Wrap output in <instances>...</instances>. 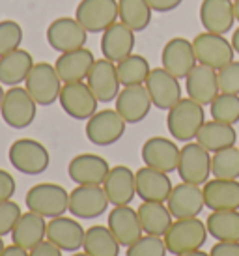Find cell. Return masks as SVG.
Listing matches in <instances>:
<instances>
[{
    "label": "cell",
    "mask_w": 239,
    "mask_h": 256,
    "mask_svg": "<svg viewBox=\"0 0 239 256\" xmlns=\"http://www.w3.org/2000/svg\"><path fill=\"white\" fill-rule=\"evenodd\" d=\"M206 124L204 107L198 105L190 98H182L174 107L168 110L166 128L170 135L178 142H190L198 135L200 128Z\"/></svg>",
    "instance_id": "obj_1"
},
{
    "label": "cell",
    "mask_w": 239,
    "mask_h": 256,
    "mask_svg": "<svg viewBox=\"0 0 239 256\" xmlns=\"http://www.w3.org/2000/svg\"><path fill=\"white\" fill-rule=\"evenodd\" d=\"M208 226L206 222L198 217H189V219H174L166 234L162 236V240L166 243V249L170 254H183L190 250L202 249L208 242Z\"/></svg>",
    "instance_id": "obj_2"
},
{
    "label": "cell",
    "mask_w": 239,
    "mask_h": 256,
    "mask_svg": "<svg viewBox=\"0 0 239 256\" xmlns=\"http://www.w3.org/2000/svg\"><path fill=\"white\" fill-rule=\"evenodd\" d=\"M24 204L30 212L42 215V217H60L68 212L70 208V192L58 184H38L30 187L26 196H24Z\"/></svg>",
    "instance_id": "obj_3"
},
{
    "label": "cell",
    "mask_w": 239,
    "mask_h": 256,
    "mask_svg": "<svg viewBox=\"0 0 239 256\" xmlns=\"http://www.w3.org/2000/svg\"><path fill=\"white\" fill-rule=\"evenodd\" d=\"M8 159L15 170L26 176L43 174L50 164L49 150L34 138H17L8 150Z\"/></svg>",
    "instance_id": "obj_4"
},
{
    "label": "cell",
    "mask_w": 239,
    "mask_h": 256,
    "mask_svg": "<svg viewBox=\"0 0 239 256\" xmlns=\"http://www.w3.org/2000/svg\"><path fill=\"white\" fill-rule=\"evenodd\" d=\"M62 86L64 82L62 78L58 77L56 68L49 64V62H38V64H34V68L30 70L28 77L24 80L26 92L42 107H49L54 101H58Z\"/></svg>",
    "instance_id": "obj_5"
},
{
    "label": "cell",
    "mask_w": 239,
    "mask_h": 256,
    "mask_svg": "<svg viewBox=\"0 0 239 256\" xmlns=\"http://www.w3.org/2000/svg\"><path fill=\"white\" fill-rule=\"evenodd\" d=\"M0 114L10 128L24 129L34 124L38 103L32 100V96L26 92L24 86H10L2 101Z\"/></svg>",
    "instance_id": "obj_6"
},
{
    "label": "cell",
    "mask_w": 239,
    "mask_h": 256,
    "mask_svg": "<svg viewBox=\"0 0 239 256\" xmlns=\"http://www.w3.org/2000/svg\"><path fill=\"white\" fill-rule=\"evenodd\" d=\"M178 174L182 182L192 185H202L211 176V156L210 152L198 142H185L180 150V161H178Z\"/></svg>",
    "instance_id": "obj_7"
},
{
    "label": "cell",
    "mask_w": 239,
    "mask_h": 256,
    "mask_svg": "<svg viewBox=\"0 0 239 256\" xmlns=\"http://www.w3.org/2000/svg\"><path fill=\"white\" fill-rule=\"evenodd\" d=\"M127 124L116 108L98 110L86 122V136L96 146H112L124 136Z\"/></svg>",
    "instance_id": "obj_8"
},
{
    "label": "cell",
    "mask_w": 239,
    "mask_h": 256,
    "mask_svg": "<svg viewBox=\"0 0 239 256\" xmlns=\"http://www.w3.org/2000/svg\"><path fill=\"white\" fill-rule=\"evenodd\" d=\"M75 19L86 32H105L118 21V0H80L75 10Z\"/></svg>",
    "instance_id": "obj_9"
},
{
    "label": "cell",
    "mask_w": 239,
    "mask_h": 256,
    "mask_svg": "<svg viewBox=\"0 0 239 256\" xmlns=\"http://www.w3.org/2000/svg\"><path fill=\"white\" fill-rule=\"evenodd\" d=\"M108 198L101 185H77L70 192L68 212L75 219H98L106 212Z\"/></svg>",
    "instance_id": "obj_10"
},
{
    "label": "cell",
    "mask_w": 239,
    "mask_h": 256,
    "mask_svg": "<svg viewBox=\"0 0 239 256\" xmlns=\"http://www.w3.org/2000/svg\"><path fill=\"white\" fill-rule=\"evenodd\" d=\"M58 101L62 105L64 112L71 116L73 120H88L98 112L99 101L84 80L66 82L60 90Z\"/></svg>",
    "instance_id": "obj_11"
},
{
    "label": "cell",
    "mask_w": 239,
    "mask_h": 256,
    "mask_svg": "<svg viewBox=\"0 0 239 256\" xmlns=\"http://www.w3.org/2000/svg\"><path fill=\"white\" fill-rule=\"evenodd\" d=\"M192 49H194L198 64L210 66L213 70H220L222 66L230 64L234 60V54H236L232 43L224 36L213 34V32L198 34L192 40Z\"/></svg>",
    "instance_id": "obj_12"
},
{
    "label": "cell",
    "mask_w": 239,
    "mask_h": 256,
    "mask_svg": "<svg viewBox=\"0 0 239 256\" xmlns=\"http://www.w3.org/2000/svg\"><path fill=\"white\" fill-rule=\"evenodd\" d=\"M146 90H148L152 103L159 110H170L182 100V84L180 78H176L172 73H168L164 68L152 70L146 78Z\"/></svg>",
    "instance_id": "obj_13"
},
{
    "label": "cell",
    "mask_w": 239,
    "mask_h": 256,
    "mask_svg": "<svg viewBox=\"0 0 239 256\" xmlns=\"http://www.w3.org/2000/svg\"><path fill=\"white\" fill-rule=\"evenodd\" d=\"M86 84L90 86L94 96L98 98L99 103H110L118 98L120 94V77L116 64L106 60V58H99L94 62L90 73L86 77Z\"/></svg>",
    "instance_id": "obj_14"
},
{
    "label": "cell",
    "mask_w": 239,
    "mask_h": 256,
    "mask_svg": "<svg viewBox=\"0 0 239 256\" xmlns=\"http://www.w3.org/2000/svg\"><path fill=\"white\" fill-rule=\"evenodd\" d=\"M88 32L82 28V24L77 19L71 17H58L47 26V42L50 49L58 52H68L84 47Z\"/></svg>",
    "instance_id": "obj_15"
},
{
    "label": "cell",
    "mask_w": 239,
    "mask_h": 256,
    "mask_svg": "<svg viewBox=\"0 0 239 256\" xmlns=\"http://www.w3.org/2000/svg\"><path fill=\"white\" fill-rule=\"evenodd\" d=\"M162 68L168 73H172L176 78H185L190 73V70L198 64L192 42L185 38H172L166 42L161 52Z\"/></svg>",
    "instance_id": "obj_16"
},
{
    "label": "cell",
    "mask_w": 239,
    "mask_h": 256,
    "mask_svg": "<svg viewBox=\"0 0 239 256\" xmlns=\"http://www.w3.org/2000/svg\"><path fill=\"white\" fill-rule=\"evenodd\" d=\"M180 150L182 148H178V144L172 138L152 136L142 144V161L146 166H152V168L170 174V172L178 170Z\"/></svg>",
    "instance_id": "obj_17"
},
{
    "label": "cell",
    "mask_w": 239,
    "mask_h": 256,
    "mask_svg": "<svg viewBox=\"0 0 239 256\" xmlns=\"http://www.w3.org/2000/svg\"><path fill=\"white\" fill-rule=\"evenodd\" d=\"M170 214L174 219H189V217H198L206 208L204 192L200 185L192 184H178L172 187L168 200H166Z\"/></svg>",
    "instance_id": "obj_18"
},
{
    "label": "cell",
    "mask_w": 239,
    "mask_h": 256,
    "mask_svg": "<svg viewBox=\"0 0 239 256\" xmlns=\"http://www.w3.org/2000/svg\"><path fill=\"white\" fill-rule=\"evenodd\" d=\"M86 230L75 217H54L47 222V238L64 252H77L82 249Z\"/></svg>",
    "instance_id": "obj_19"
},
{
    "label": "cell",
    "mask_w": 239,
    "mask_h": 256,
    "mask_svg": "<svg viewBox=\"0 0 239 256\" xmlns=\"http://www.w3.org/2000/svg\"><path fill=\"white\" fill-rule=\"evenodd\" d=\"M110 172V164L98 154L75 156L68 164V174L77 185H103Z\"/></svg>",
    "instance_id": "obj_20"
},
{
    "label": "cell",
    "mask_w": 239,
    "mask_h": 256,
    "mask_svg": "<svg viewBox=\"0 0 239 256\" xmlns=\"http://www.w3.org/2000/svg\"><path fill=\"white\" fill-rule=\"evenodd\" d=\"M185 90H187V98L196 101L198 105L202 107L211 105V101L220 94L217 70L204 64H196L185 77Z\"/></svg>",
    "instance_id": "obj_21"
},
{
    "label": "cell",
    "mask_w": 239,
    "mask_h": 256,
    "mask_svg": "<svg viewBox=\"0 0 239 256\" xmlns=\"http://www.w3.org/2000/svg\"><path fill=\"white\" fill-rule=\"evenodd\" d=\"M116 110L126 120V124H138L150 114L152 108V98L144 84L124 86L116 98Z\"/></svg>",
    "instance_id": "obj_22"
},
{
    "label": "cell",
    "mask_w": 239,
    "mask_h": 256,
    "mask_svg": "<svg viewBox=\"0 0 239 256\" xmlns=\"http://www.w3.org/2000/svg\"><path fill=\"white\" fill-rule=\"evenodd\" d=\"M136 180V194L142 202H164L172 192V180L166 172H161L152 166H142L134 172Z\"/></svg>",
    "instance_id": "obj_23"
},
{
    "label": "cell",
    "mask_w": 239,
    "mask_h": 256,
    "mask_svg": "<svg viewBox=\"0 0 239 256\" xmlns=\"http://www.w3.org/2000/svg\"><path fill=\"white\" fill-rule=\"evenodd\" d=\"M103 189L112 206H129L136 194L134 172L126 164H116L103 182Z\"/></svg>",
    "instance_id": "obj_24"
},
{
    "label": "cell",
    "mask_w": 239,
    "mask_h": 256,
    "mask_svg": "<svg viewBox=\"0 0 239 256\" xmlns=\"http://www.w3.org/2000/svg\"><path fill=\"white\" fill-rule=\"evenodd\" d=\"M200 22L206 32H213L220 36L232 32V26L236 22L234 0H202Z\"/></svg>",
    "instance_id": "obj_25"
},
{
    "label": "cell",
    "mask_w": 239,
    "mask_h": 256,
    "mask_svg": "<svg viewBox=\"0 0 239 256\" xmlns=\"http://www.w3.org/2000/svg\"><path fill=\"white\" fill-rule=\"evenodd\" d=\"M134 49V32L124 22H114L103 32L101 36V52L103 58L114 64L122 62L124 58L133 54Z\"/></svg>",
    "instance_id": "obj_26"
},
{
    "label": "cell",
    "mask_w": 239,
    "mask_h": 256,
    "mask_svg": "<svg viewBox=\"0 0 239 256\" xmlns=\"http://www.w3.org/2000/svg\"><path fill=\"white\" fill-rule=\"evenodd\" d=\"M106 220H108L106 226L110 228V232L114 234V238L118 240L122 247L133 245L144 234L138 214L131 206H114L112 212L106 217Z\"/></svg>",
    "instance_id": "obj_27"
},
{
    "label": "cell",
    "mask_w": 239,
    "mask_h": 256,
    "mask_svg": "<svg viewBox=\"0 0 239 256\" xmlns=\"http://www.w3.org/2000/svg\"><path fill=\"white\" fill-rule=\"evenodd\" d=\"M96 62L94 52L88 50L86 47L75 50H68V52H60V56L54 62L58 77L62 78V82H78L84 80L90 73L92 66Z\"/></svg>",
    "instance_id": "obj_28"
},
{
    "label": "cell",
    "mask_w": 239,
    "mask_h": 256,
    "mask_svg": "<svg viewBox=\"0 0 239 256\" xmlns=\"http://www.w3.org/2000/svg\"><path fill=\"white\" fill-rule=\"evenodd\" d=\"M206 208L211 212L239 210V182L238 180H208L202 187Z\"/></svg>",
    "instance_id": "obj_29"
},
{
    "label": "cell",
    "mask_w": 239,
    "mask_h": 256,
    "mask_svg": "<svg viewBox=\"0 0 239 256\" xmlns=\"http://www.w3.org/2000/svg\"><path fill=\"white\" fill-rule=\"evenodd\" d=\"M47 238V222L45 217L34 214V212H26L22 214L17 220V224L12 230V242L14 245H19L22 249H34L38 243H42Z\"/></svg>",
    "instance_id": "obj_30"
},
{
    "label": "cell",
    "mask_w": 239,
    "mask_h": 256,
    "mask_svg": "<svg viewBox=\"0 0 239 256\" xmlns=\"http://www.w3.org/2000/svg\"><path fill=\"white\" fill-rule=\"evenodd\" d=\"M34 64L36 62L32 54L21 47L0 56V84L19 86L26 80Z\"/></svg>",
    "instance_id": "obj_31"
},
{
    "label": "cell",
    "mask_w": 239,
    "mask_h": 256,
    "mask_svg": "<svg viewBox=\"0 0 239 256\" xmlns=\"http://www.w3.org/2000/svg\"><path fill=\"white\" fill-rule=\"evenodd\" d=\"M136 214L140 219L142 232L148 236H159V238L166 234L174 219L164 202H142Z\"/></svg>",
    "instance_id": "obj_32"
},
{
    "label": "cell",
    "mask_w": 239,
    "mask_h": 256,
    "mask_svg": "<svg viewBox=\"0 0 239 256\" xmlns=\"http://www.w3.org/2000/svg\"><path fill=\"white\" fill-rule=\"evenodd\" d=\"M236 140H238V133L234 126L217 120L206 122L196 135V142L202 144L210 154H215L228 146H236Z\"/></svg>",
    "instance_id": "obj_33"
},
{
    "label": "cell",
    "mask_w": 239,
    "mask_h": 256,
    "mask_svg": "<svg viewBox=\"0 0 239 256\" xmlns=\"http://www.w3.org/2000/svg\"><path fill=\"white\" fill-rule=\"evenodd\" d=\"M120 247L122 245L108 226L96 224L86 230L82 250L90 256H120Z\"/></svg>",
    "instance_id": "obj_34"
},
{
    "label": "cell",
    "mask_w": 239,
    "mask_h": 256,
    "mask_svg": "<svg viewBox=\"0 0 239 256\" xmlns=\"http://www.w3.org/2000/svg\"><path fill=\"white\" fill-rule=\"evenodd\" d=\"M206 226L217 242H239V210L211 212Z\"/></svg>",
    "instance_id": "obj_35"
},
{
    "label": "cell",
    "mask_w": 239,
    "mask_h": 256,
    "mask_svg": "<svg viewBox=\"0 0 239 256\" xmlns=\"http://www.w3.org/2000/svg\"><path fill=\"white\" fill-rule=\"evenodd\" d=\"M154 10L148 0H118V19L133 32H142L150 26Z\"/></svg>",
    "instance_id": "obj_36"
},
{
    "label": "cell",
    "mask_w": 239,
    "mask_h": 256,
    "mask_svg": "<svg viewBox=\"0 0 239 256\" xmlns=\"http://www.w3.org/2000/svg\"><path fill=\"white\" fill-rule=\"evenodd\" d=\"M116 70H118V77L122 86L144 84L150 72H152L150 62L142 54H129L127 58H124L122 62L116 64Z\"/></svg>",
    "instance_id": "obj_37"
},
{
    "label": "cell",
    "mask_w": 239,
    "mask_h": 256,
    "mask_svg": "<svg viewBox=\"0 0 239 256\" xmlns=\"http://www.w3.org/2000/svg\"><path fill=\"white\" fill-rule=\"evenodd\" d=\"M211 174L220 180L239 178V148L228 146L211 156Z\"/></svg>",
    "instance_id": "obj_38"
},
{
    "label": "cell",
    "mask_w": 239,
    "mask_h": 256,
    "mask_svg": "<svg viewBox=\"0 0 239 256\" xmlns=\"http://www.w3.org/2000/svg\"><path fill=\"white\" fill-rule=\"evenodd\" d=\"M211 118L222 124L236 126L239 122V96L236 94H218L210 105Z\"/></svg>",
    "instance_id": "obj_39"
},
{
    "label": "cell",
    "mask_w": 239,
    "mask_h": 256,
    "mask_svg": "<svg viewBox=\"0 0 239 256\" xmlns=\"http://www.w3.org/2000/svg\"><path fill=\"white\" fill-rule=\"evenodd\" d=\"M166 252L168 249H166V243L162 238L144 234L133 245L127 247L126 256H166Z\"/></svg>",
    "instance_id": "obj_40"
},
{
    "label": "cell",
    "mask_w": 239,
    "mask_h": 256,
    "mask_svg": "<svg viewBox=\"0 0 239 256\" xmlns=\"http://www.w3.org/2000/svg\"><path fill=\"white\" fill-rule=\"evenodd\" d=\"M22 43V26L17 21H0V56L19 49Z\"/></svg>",
    "instance_id": "obj_41"
},
{
    "label": "cell",
    "mask_w": 239,
    "mask_h": 256,
    "mask_svg": "<svg viewBox=\"0 0 239 256\" xmlns=\"http://www.w3.org/2000/svg\"><path fill=\"white\" fill-rule=\"evenodd\" d=\"M218 90L222 94H236L239 96V62L232 60L230 64L217 70Z\"/></svg>",
    "instance_id": "obj_42"
},
{
    "label": "cell",
    "mask_w": 239,
    "mask_h": 256,
    "mask_svg": "<svg viewBox=\"0 0 239 256\" xmlns=\"http://www.w3.org/2000/svg\"><path fill=\"white\" fill-rule=\"evenodd\" d=\"M21 215H22L21 206L17 202H14V200L0 202V236L2 238L12 234V230L17 224V220H19Z\"/></svg>",
    "instance_id": "obj_43"
},
{
    "label": "cell",
    "mask_w": 239,
    "mask_h": 256,
    "mask_svg": "<svg viewBox=\"0 0 239 256\" xmlns=\"http://www.w3.org/2000/svg\"><path fill=\"white\" fill-rule=\"evenodd\" d=\"M15 189H17V184H15L14 176L8 170L0 168V202L12 200V196L15 194Z\"/></svg>",
    "instance_id": "obj_44"
},
{
    "label": "cell",
    "mask_w": 239,
    "mask_h": 256,
    "mask_svg": "<svg viewBox=\"0 0 239 256\" xmlns=\"http://www.w3.org/2000/svg\"><path fill=\"white\" fill-rule=\"evenodd\" d=\"M210 256H239V242H217L211 247Z\"/></svg>",
    "instance_id": "obj_45"
},
{
    "label": "cell",
    "mask_w": 239,
    "mask_h": 256,
    "mask_svg": "<svg viewBox=\"0 0 239 256\" xmlns=\"http://www.w3.org/2000/svg\"><path fill=\"white\" fill-rule=\"evenodd\" d=\"M62 252L64 250L58 249L54 243H50L49 240H43L34 249L28 250V256H62Z\"/></svg>",
    "instance_id": "obj_46"
},
{
    "label": "cell",
    "mask_w": 239,
    "mask_h": 256,
    "mask_svg": "<svg viewBox=\"0 0 239 256\" xmlns=\"http://www.w3.org/2000/svg\"><path fill=\"white\" fill-rule=\"evenodd\" d=\"M183 0H148L150 8L157 14H168L172 10L182 6Z\"/></svg>",
    "instance_id": "obj_47"
},
{
    "label": "cell",
    "mask_w": 239,
    "mask_h": 256,
    "mask_svg": "<svg viewBox=\"0 0 239 256\" xmlns=\"http://www.w3.org/2000/svg\"><path fill=\"white\" fill-rule=\"evenodd\" d=\"M0 256H28V250L19 247V245H8Z\"/></svg>",
    "instance_id": "obj_48"
},
{
    "label": "cell",
    "mask_w": 239,
    "mask_h": 256,
    "mask_svg": "<svg viewBox=\"0 0 239 256\" xmlns=\"http://www.w3.org/2000/svg\"><path fill=\"white\" fill-rule=\"evenodd\" d=\"M230 43H232V47H234V50H236V54H239V26L236 30H234Z\"/></svg>",
    "instance_id": "obj_49"
},
{
    "label": "cell",
    "mask_w": 239,
    "mask_h": 256,
    "mask_svg": "<svg viewBox=\"0 0 239 256\" xmlns=\"http://www.w3.org/2000/svg\"><path fill=\"white\" fill-rule=\"evenodd\" d=\"M178 256H210V254L204 252L202 249H198V250H190V252H183V254H178Z\"/></svg>",
    "instance_id": "obj_50"
},
{
    "label": "cell",
    "mask_w": 239,
    "mask_h": 256,
    "mask_svg": "<svg viewBox=\"0 0 239 256\" xmlns=\"http://www.w3.org/2000/svg\"><path fill=\"white\" fill-rule=\"evenodd\" d=\"M234 12H236V21H239V0H234Z\"/></svg>",
    "instance_id": "obj_51"
},
{
    "label": "cell",
    "mask_w": 239,
    "mask_h": 256,
    "mask_svg": "<svg viewBox=\"0 0 239 256\" xmlns=\"http://www.w3.org/2000/svg\"><path fill=\"white\" fill-rule=\"evenodd\" d=\"M4 84H0V107H2V101H4V96H6V92H4V88H2Z\"/></svg>",
    "instance_id": "obj_52"
},
{
    "label": "cell",
    "mask_w": 239,
    "mask_h": 256,
    "mask_svg": "<svg viewBox=\"0 0 239 256\" xmlns=\"http://www.w3.org/2000/svg\"><path fill=\"white\" fill-rule=\"evenodd\" d=\"M6 249V245H4V240H2V236H0V254H2V250Z\"/></svg>",
    "instance_id": "obj_53"
},
{
    "label": "cell",
    "mask_w": 239,
    "mask_h": 256,
    "mask_svg": "<svg viewBox=\"0 0 239 256\" xmlns=\"http://www.w3.org/2000/svg\"><path fill=\"white\" fill-rule=\"evenodd\" d=\"M73 256H90V254H88V252H84V250H82V252H75V254H73Z\"/></svg>",
    "instance_id": "obj_54"
},
{
    "label": "cell",
    "mask_w": 239,
    "mask_h": 256,
    "mask_svg": "<svg viewBox=\"0 0 239 256\" xmlns=\"http://www.w3.org/2000/svg\"><path fill=\"white\" fill-rule=\"evenodd\" d=\"M238 148H239V146H238Z\"/></svg>",
    "instance_id": "obj_55"
}]
</instances>
